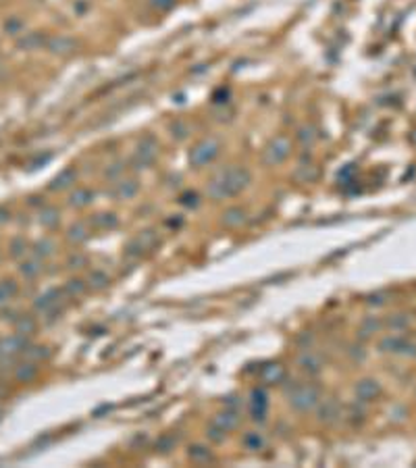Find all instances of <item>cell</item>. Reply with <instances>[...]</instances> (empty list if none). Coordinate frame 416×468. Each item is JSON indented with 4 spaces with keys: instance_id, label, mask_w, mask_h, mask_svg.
I'll return each mask as SVG.
<instances>
[{
    "instance_id": "cell-6",
    "label": "cell",
    "mask_w": 416,
    "mask_h": 468,
    "mask_svg": "<svg viewBox=\"0 0 416 468\" xmlns=\"http://www.w3.org/2000/svg\"><path fill=\"white\" fill-rule=\"evenodd\" d=\"M73 177H75V173H73L71 169H67V171L62 173L60 179L56 177V181H54V185H52V188H54V190H56V188H58V190H60V188H67V185H69V181H73Z\"/></svg>"
},
{
    "instance_id": "cell-3",
    "label": "cell",
    "mask_w": 416,
    "mask_h": 468,
    "mask_svg": "<svg viewBox=\"0 0 416 468\" xmlns=\"http://www.w3.org/2000/svg\"><path fill=\"white\" fill-rule=\"evenodd\" d=\"M290 150H292L290 140L283 138V136H279V138H275V140L267 146V150H265V161H267L269 165H281V163L290 156Z\"/></svg>"
},
{
    "instance_id": "cell-2",
    "label": "cell",
    "mask_w": 416,
    "mask_h": 468,
    "mask_svg": "<svg viewBox=\"0 0 416 468\" xmlns=\"http://www.w3.org/2000/svg\"><path fill=\"white\" fill-rule=\"evenodd\" d=\"M218 142L214 140V138H208V140H202V142H198L194 148H191V152H189V163L191 165H196V167H202V165H208L214 156L218 154Z\"/></svg>"
},
{
    "instance_id": "cell-4",
    "label": "cell",
    "mask_w": 416,
    "mask_h": 468,
    "mask_svg": "<svg viewBox=\"0 0 416 468\" xmlns=\"http://www.w3.org/2000/svg\"><path fill=\"white\" fill-rule=\"evenodd\" d=\"M50 48H52V52H69V50H73V42L69 38H56L50 44Z\"/></svg>"
},
{
    "instance_id": "cell-7",
    "label": "cell",
    "mask_w": 416,
    "mask_h": 468,
    "mask_svg": "<svg viewBox=\"0 0 416 468\" xmlns=\"http://www.w3.org/2000/svg\"><path fill=\"white\" fill-rule=\"evenodd\" d=\"M119 192H121V196L129 198V196H134L138 192V183L136 181H121L119 183Z\"/></svg>"
},
{
    "instance_id": "cell-8",
    "label": "cell",
    "mask_w": 416,
    "mask_h": 468,
    "mask_svg": "<svg viewBox=\"0 0 416 468\" xmlns=\"http://www.w3.org/2000/svg\"><path fill=\"white\" fill-rule=\"evenodd\" d=\"M150 5L156 11H171L175 7V0H150Z\"/></svg>"
},
{
    "instance_id": "cell-5",
    "label": "cell",
    "mask_w": 416,
    "mask_h": 468,
    "mask_svg": "<svg viewBox=\"0 0 416 468\" xmlns=\"http://www.w3.org/2000/svg\"><path fill=\"white\" fill-rule=\"evenodd\" d=\"M92 198H94V194H90L87 190H79L77 194L71 196V204H75V206H85Z\"/></svg>"
},
{
    "instance_id": "cell-1",
    "label": "cell",
    "mask_w": 416,
    "mask_h": 468,
    "mask_svg": "<svg viewBox=\"0 0 416 468\" xmlns=\"http://www.w3.org/2000/svg\"><path fill=\"white\" fill-rule=\"evenodd\" d=\"M250 183V173L246 169H229L223 171L218 177L210 181L208 194L214 198H223V196H233L239 194L246 185Z\"/></svg>"
}]
</instances>
